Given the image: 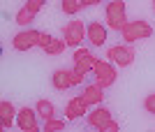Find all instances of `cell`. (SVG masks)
Wrapping results in <instances>:
<instances>
[{
  "label": "cell",
  "instance_id": "7",
  "mask_svg": "<svg viewBox=\"0 0 155 132\" xmlns=\"http://www.w3.org/2000/svg\"><path fill=\"white\" fill-rule=\"evenodd\" d=\"M39 37H42V33L28 28V30H21V33L14 35L12 46L16 49V51H28V49H32V46H39Z\"/></svg>",
  "mask_w": 155,
  "mask_h": 132
},
{
  "label": "cell",
  "instance_id": "11",
  "mask_svg": "<svg viewBox=\"0 0 155 132\" xmlns=\"http://www.w3.org/2000/svg\"><path fill=\"white\" fill-rule=\"evenodd\" d=\"M39 46H42L49 56H60V53L65 51L67 42L58 40V37H53V35H49V33H42V37H39Z\"/></svg>",
  "mask_w": 155,
  "mask_h": 132
},
{
  "label": "cell",
  "instance_id": "18",
  "mask_svg": "<svg viewBox=\"0 0 155 132\" xmlns=\"http://www.w3.org/2000/svg\"><path fill=\"white\" fill-rule=\"evenodd\" d=\"M63 12L65 14H70V16H74V14H79L81 12V9H84V0H63Z\"/></svg>",
  "mask_w": 155,
  "mask_h": 132
},
{
  "label": "cell",
  "instance_id": "14",
  "mask_svg": "<svg viewBox=\"0 0 155 132\" xmlns=\"http://www.w3.org/2000/svg\"><path fill=\"white\" fill-rule=\"evenodd\" d=\"M81 97H84L88 104H102V100H104V88L100 86V84L84 86V91H81Z\"/></svg>",
  "mask_w": 155,
  "mask_h": 132
},
{
  "label": "cell",
  "instance_id": "9",
  "mask_svg": "<svg viewBox=\"0 0 155 132\" xmlns=\"http://www.w3.org/2000/svg\"><path fill=\"white\" fill-rule=\"evenodd\" d=\"M37 109H30V107H23L19 114H16V123L23 132H37Z\"/></svg>",
  "mask_w": 155,
  "mask_h": 132
},
{
  "label": "cell",
  "instance_id": "12",
  "mask_svg": "<svg viewBox=\"0 0 155 132\" xmlns=\"http://www.w3.org/2000/svg\"><path fill=\"white\" fill-rule=\"evenodd\" d=\"M86 40L91 42V46H102L107 42V28L100 23V21H93L86 28Z\"/></svg>",
  "mask_w": 155,
  "mask_h": 132
},
{
  "label": "cell",
  "instance_id": "22",
  "mask_svg": "<svg viewBox=\"0 0 155 132\" xmlns=\"http://www.w3.org/2000/svg\"><path fill=\"white\" fill-rule=\"evenodd\" d=\"M44 2H46V0H28L26 5H28V7H30L32 12H39V7L44 5Z\"/></svg>",
  "mask_w": 155,
  "mask_h": 132
},
{
  "label": "cell",
  "instance_id": "13",
  "mask_svg": "<svg viewBox=\"0 0 155 132\" xmlns=\"http://www.w3.org/2000/svg\"><path fill=\"white\" fill-rule=\"evenodd\" d=\"M111 118H114V116H111V111L107 107H97V109H93V111L88 114V125L100 130V127H102L104 123H109Z\"/></svg>",
  "mask_w": 155,
  "mask_h": 132
},
{
  "label": "cell",
  "instance_id": "23",
  "mask_svg": "<svg viewBox=\"0 0 155 132\" xmlns=\"http://www.w3.org/2000/svg\"><path fill=\"white\" fill-rule=\"evenodd\" d=\"M153 9H155V0H153Z\"/></svg>",
  "mask_w": 155,
  "mask_h": 132
},
{
  "label": "cell",
  "instance_id": "3",
  "mask_svg": "<svg viewBox=\"0 0 155 132\" xmlns=\"http://www.w3.org/2000/svg\"><path fill=\"white\" fill-rule=\"evenodd\" d=\"M51 84L56 91H67L72 86H81L84 84V74H79L74 67L72 70H56L51 77Z\"/></svg>",
  "mask_w": 155,
  "mask_h": 132
},
{
  "label": "cell",
  "instance_id": "17",
  "mask_svg": "<svg viewBox=\"0 0 155 132\" xmlns=\"http://www.w3.org/2000/svg\"><path fill=\"white\" fill-rule=\"evenodd\" d=\"M35 16H37V12H32L28 5H23L19 12H16V19H14V21H16L19 26H28V23H32V21H35Z\"/></svg>",
  "mask_w": 155,
  "mask_h": 132
},
{
  "label": "cell",
  "instance_id": "19",
  "mask_svg": "<svg viewBox=\"0 0 155 132\" xmlns=\"http://www.w3.org/2000/svg\"><path fill=\"white\" fill-rule=\"evenodd\" d=\"M58 130H65V120H58V118L44 120V132H58Z\"/></svg>",
  "mask_w": 155,
  "mask_h": 132
},
{
  "label": "cell",
  "instance_id": "5",
  "mask_svg": "<svg viewBox=\"0 0 155 132\" xmlns=\"http://www.w3.org/2000/svg\"><path fill=\"white\" fill-rule=\"evenodd\" d=\"M93 74H95V84H100L102 88H109L114 81H116V67L111 65L109 60H100L97 58L95 67H93Z\"/></svg>",
  "mask_w": 155,
  "mask_h": 132
},
{
  "label": "cell",
  "instance_id": "15",
  "mask_svg": "<svg viewBox=\"0 0 155 132\" xmlns=\"http://www.w3.org/2000/svg\"><path fill=\"white\" fill-rule=\"evenodd\" d=\"M16 114H19V111L14 109V104L9 102V100H2V102H0V120H2V127H5V130L12 127Z\"/></svg>",
  "mask_w": 155,
  "mask_h": 132
},
{
  "label": "cell",
  "instance_id": "4",
  "mask_svg": "<svg viewBox=\"0 0 155 132\" xmlns=\"http://www.w3.org/2000/svg\"><path fill=\"white\" fill-rule=\"evenodd\" d=\"M86 23L84 21H79V19H74V21H67L65 23V28H63V40L67 42V46H79L81 42L86 40Z\"/></svg>",
  "mask_w": 155,
  "mask_h": 132
},
{
  "label": "cell",
  "instance_id": "6",
  "mask_svg": "<svg viewBox=\"0 0 155 132\" xmlns=\"http://www.w3.org/2000/svg\"><path fill=\"white\" fill-rule=\"evenodd\" d=\"M107 58L118 67H127V65H132V60H134V51H132L130 46L116 44V46H109V49H107Z\"/></svg>",
  "mask_w": 155,
  "mask_h": 132
},
{
  "label": "cell",
  "instance_id": "16",
  "mask_svg": "<svg viewBox=\"0 0 155 132\" xmlns=\"http://www.w3.org/2000/svg\"><path fill=\"white\" fill-rule=\"evenodd\" d=\"M35 109H37V114H39V118H42V120L56 118V107H53V102H49V100H37Z\"/></svg>",
  "mask_w": 155,
  "mask_h": 132
},
{
  "label": "cell",
  "instance_id": "10",
  "mask_svg": "<svg viewBox=\"0 0 155 132\" xmlns=\"http://www.w3.org/2000/svg\"><path fill=\"white\" fill-rule=\"evenodd\" d=\"M88 102H86L81 95H74V97L67 102V107H65V116H67V120H77L81 118L84 114H88Z\"/></svg>",
  "mask_w": 155,
  "mask_h": 132
},
{
  "label": "cell",
  "instance_id": "1",
  "mask_svg": "<svg viewBox=\"0 0 155 132\" xmlns=\"http://www.w3.org/2000/svg\"><path fill=\"white\" fill-rule=\"evenodd\" d=\"M120 35H123V40L127 44H132V42H139V40H148L150 35H153V28H150L148 21L137 19V21H127L125 28L120 30Z\"/></svg>",
  "mask_w": 155,
  "mask_h": 132
},
{
  "label": "cell",
  "instance_id": "20",
  "mask_svg": "<svg viewBox=\"0 0 155 132\" xmlns=\"http://www.w3.org/2000/svg\"><path fill=\"white\" fill-rule=\"evenodd\" d=\"M143 109L148 114H155V93H148L146 100H143Z\"/></svg>",
  "mask_w": 155,
  "mask_h": 132
},
{
  "label": "cell",
  "instance_id": "2",
  "mask_svg": "<svg viewBox=\"0 0 155 132\" xmlns=\"http://www.w3.org/2000/svg\"><path fill=\"white\" fill-rule=\"evenodd\" d=\"M125 23H127V16H125V2L123 0H109L107 2V26L111 30H123Z\"/></svg>",
  "mask_w": 155,
  "mask_h": 132
},
{
  "label": "cell",
  "instance_id": "21",
  "mask_svg": "<svg viewBox=\"0 0 155 132\" xmlns=\"http://www.w3.org/2000/svg\"><path fill=\"white\" fill-rule=\"evenodd\" d=\"M118 130H120V125H118V123H116L114 118H111L109 123H104V125L100 127V132H118Z\"/></svg>",
  "mask_w": 155,
  "mask_h": 132
},
{
  "label": "cell",
  "instance_id": "8",
  "mask_svg": "<svg viewBox=\"0 0 155 132\" xmlns=\"http://www.w3.org/2000/svg\"><path fill=\"white\" fill-rule=\"evenodd\" d=\"M95 63H97V58L88 51V49H81V46H79L77 51H74V70H77L79 74L86 77L88 72H93Z\"/></svg>",
  "mask_w": 155,
  "mask_h": 132
}]
</instances>
